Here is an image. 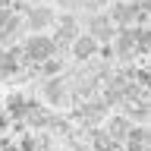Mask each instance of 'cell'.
I'll list each match as a JSON object with an SVG mask.
<instances>
[{"mask_svg": "<svg viewBox=\"0 0 151 151\" xmlns=\"http://www.w3.org/2000/svg\"><path fill=\"white\" fill-rule=\"evenodd\" d=\"M98 50V41H94L91 35H82V38H73V54L76 60H88V57Z\"/></svg>", "mask_w": 151, "mask_h": 151, "instance_id": "obj_2", "label": "cell"}, {"mask_svg": "<svg viewBox=\"0 0 151 151\" xmlns=\"http://www.w3.org/2000/svg\"><path fill=\"white\" fill-rule=\"evenodd\" d=\"M91 38L94 41H110L113 38V22L104 16H94L91 19Z\"/></svg>", "mask_w": 151, "mask_h": 151, "instance_id": "obj_3", "label": "cell"}, {"mask_svg": "<svg viewBox=\"0 0 151 151\" xmlns=\"http://www.w3.org/2000/svg\"><path fill=\"white\" fill-rule=\"evenodd\" d=\"M25 50H28L32 60H50L54 50H57V44H54V38L35 35V38H28V41H25Z\"/></svg>", "mask_w": 151, "mask_h": 151, "instance_id": "obj_1", "label": "cell"}, {"mask_svg": "<svg viewBox=\"0 0 151 151\" xmlns=\"http://www.w3.org/2000/svg\"><path fill=\"white\" fill-rule=\"evenodd\" d=\"M6 3H9V0H0V6H6Z\"/></svg>", "mask_w": 151, "mask_h": 151, "instance_id": "obj_11", "label": "cell"}, {"mask_svg": "<svg viewBox=\"0 0 151 151\" xmlns=\"http://www.w3.org/2000/svg\"><path fill=\"white\" fill-rule=\"evenodd\" d=\"M135 13H139V6H132V3H116V6H113V19L123 22V25H132Z\"/></svg>", "mask_w": 151, "mask_h": 151, "instance_id": "obj_4", "label": "cell"}, {"mask_svg": "<svg viewBox=\"0 0 151 151\" xmlns=\"http://www.w3.org/2000/svg\"><path fill=\"white\" fill-rule=\"evenodd\" d=\"M126 132H129V123H126V120H113L110 123V135H113V139H120V135L126 139Z\"/></svg>", "mask_w": 151, "mask_h": 151, "instance_id": "obj_8", "label": "cell"}, {"mask_svg": "<svg viewBox=\"0 0 151 151\" xmlns=\"http://www.w3.org/2000/svg\"><path fill=\"white\" fill-rule=\"evenodd\" d=\"M6 132V113H0V135Z\"/></svg>", "mask_w": 151, "mask_h": 151, "instance_id": "obj_10", "label": "cell"}, {"mask_svg": "<svg viewBox=\"0 0 151 151\" xmlns=\"http://www.w3.org/2000/svg\"><path fill=\"white\" fill-rule=\"evenodd\" d=\"M28 110V104H25V98H19V94H13V98H9V113H25Z\"/></svg>", "mask_w": 151, "mask_h": 151, "instance_id": "obj_9", "label": "cell"}, {"mask_svg": "<svg viewBox=\"0 0 151 151\" xmlns=\"http://www.w3.org/2000/svg\"><path fill=\"white\" fill-rule=\"evenodd\" d=\"M9 73H16V57L9 50H0V76H9Z\"/></svg>", "mask_w": 151, "mask_h": 151, "instance_id": "obj_6", "label": "cell"}, {"mask_svg": "<svg viewBox=\"0 0 151 151\" xmlns=\"http://www.w3.org/2000/svg\"><path fill=\"white\" fill-rule=\"evenodd\" d=\"M28 22L35 28H41L44 22H50V13H47V9H32V13H28Z\"/></svg>", "mask_w": 151, "mask_h": 151, "instance_id": "obj_7", "label": "cell"}, {"mask_svg": "<svg viewBox=\"0 0 151 151\" xmlns=\"http://www.w3.org/2000/svg\"><path fill=\"white\" fill-rule=\"evenodd\" d=\"M76 38V22L73 19H63L60 22V32H57V38H54V44H66V41H73Z\"/></svg>", "mask_w": 151, "mask_h": 151, "instance_id": "obj_5", "label": "cell"}]
</instances>
